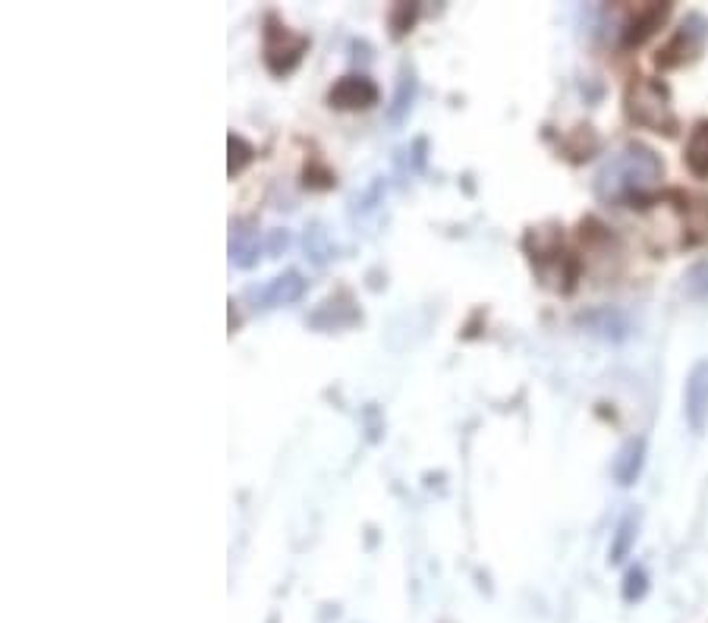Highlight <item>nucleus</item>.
Instances as JSON below:
<instances>
[{
    "mask_svg": "<svg viewBox=\"0 0 708 623\" xmlns=\"http://www.w3.org/2000/svg\"><path fill=\"white\" fill-rule=\"evenodd\" d=\"M227 148H230V164H227V170H230V177H236V174H240V170L255 158V148H252L240 133H233V130H230V136H227Z\"/></svg>",
    "mask_w": 708,
    "mask_h": 623,
    "instance_id": "12",
    "label": "nucleus"
},
{
    "mask_svg": "<svg viewBox=\"0 0 708 623\" xmlns=\"http://www.w3.org/2000/svg\"><path fill=\"white\" fill-rule=\"evenodd\" d=\"M664 16H668V4H649V7H642L633 19H630V26L624 32V45L633 48V45H642L661 23H664Z\"/></svg>",
    "mask_w": 708,
    "mask_h": 623,
    "instance_id": "9",
    "label": "nucleus"
},
{
    "mask_svg": "<svg viewBox=\"0 0 708 623\" xmlns=\"http://www.w3.org/2000/svg\"><path fill=\"white\" fill-rule=\"evenodd\" d=\"M642 454H646V441L642 438H633L627 441L624 447H620V454L614 457V479L620 485H633L636 476H639V469H642Z\"/></svg>",
    "mask_w": 708,
    "mask_h": 623,
    "instance_id": "10",
    "label": "nucleus"
},
{
    "mask_svg": "<svg viewBox=\"0 0 708 623\" xmlns=\"http://www.w3.org/2000/svg\"><path fill=\"white\" fill-rule=\"evenodd\" d=\"M646 595V573L642 570H630L627 573V586H624V598L627 601H636Z\"/></svg>",
    "mask_w": 708,
    "mask_h": 623,
    "instance_id": "17",
    "label": "nucleus"
},
{
    "mask_svg": "<svg viewBox=\"0 0 708 623\" xmlns=\"http://www.w3.org/2000/svg\"><path fill=\"white\" fill-rule=\"evenodd\" d=\"M309 48V38L299 35L293 29H287L277 16H268V29H265V67L274 76H287L299 60H303Z\"/></svg>",
    "mask_w": 708,
    "mask_h": 623,
    "instance_id": "3",
    "label": "nucleus"
},
{
    "mask_svg": "<svg viewBox=\"0 0 708 623\" xmlns=\"http://www.w3.org/2000/svg\"><path fill=\"white\" fill-rule=\"evenodd\" d=\"M378 98V85L362 73L340 76L328 92V104L337 107V111H366V107L378 104Z\"/></svg>",
    "mask_w": 708,
    "mask_h": 623,
    "instance_id": "5",
    "label": "nucleus"
},
{
    "mask_svg": "<svg viewBox=\"0 0 708 623\" xmlns=\"http://www.w3.org/2000/svg\"><path fill=\"white\" fill-rule=\"evenodd\" d=\"M413 19H416V4H397V7L391 10V32H394V38H400V35L410 32Z\"/></svg>",
    "mask_w": 708,
    "mask_h": 623,
    "instance_id": "16",
    "label": "nucleus"
},
{
    "mask_svg": "<svg viewBox=\"0 0 708 623\" xmlns=\"http://www.w3.org/2000/svg\"><path fill=\"white\" fill-rule=\"evenodd\" d=\"M413 92H416V79H413V73H406V70H403L400 85H397V95H394V107H391V120H394V123H400L403 114L410 111Z\"/></svg>",
    "mask_w": 708,
    "mask_h": 623,
    "instance_id": "13",
    "label": "nucleus"
},
{
    "mask_svg": "<svg viewBox=\"0 0 708 623\" xmlns=\"http://www.w3.org/2000/svg\"><path fill=\"white\" fill-rule=\"evenodd\" d=\"M633 539H636V517H627L624 523L617 526V539H614V545H611V561H614V564L624 561L627 551H630V545H633Z\"/></svg>",
    "mask_w": 708,
    "mask_h": 623,
    "instance_id": "14",
    "label": "nucleus"
},
{
    "mask_svg": "<svg viewBox=\"0 0 708 623\" xmlns=\"http://www.w3.org/2000/svg\"><path fill=\"white\" fill-rule=\"evenodd\" d=\"M686 293L708 303V262H699L690 268V274H686Z\"/></svg>",
    "mask_w": 708,
    "mask_h": 623,
    "instance_id": "15",
    "label": "nucleus"
},
{
    "mask_svg": "<svg viewBox=\"0 0 708 623\" xmlns=\"http://www.w3.org/2000/svg\"><path fill=\"white\" fill-rule=\"evenodd\" d=\"M259 259V230L249 221L230 224V262L236 268H252Z\"/></svg>",
    "mask_w": 708,
    "mask_h": 623,
    "instance_id": "7",
    "label": "nucleus"
},
{
    "mask_svg": "<svg viewBox=\"0 0 708 623\" xmlns=\"http://www.w3.org/2000/svg\"><path fill=\"white\" fill-rule=\"evenodd\" d=\"M686 422L693 425V432H705V422H708V359L696 362L690 378H686Z\"/></svg>",
    "mask_w": 708,
    "mask_h": 623,
    "instance_id": "6",
    "label": "nucleus"
},
{
    "mask_svg": "<svg viewBox=\"0 0 708 623\" xmlns=\"http://www.w3.org/2000/svg\"><path fill=\"white\" fill-rule=\"evenodd\" d=\"M686 167H690L696 177H708V120L696 123L690 145H686Z\"/></svg>",
    "mask_w": 708,
    "mask_h": 623,
    "instance_id": "11",
    "label": "nucleus"
},
{
    "mask_svg": "<svg viewBox=\"0 0 708 623\" xmlns=\"http://www.w3.org/2000/svg\"><path fill=\"white\" fill-rule=\"evenodd\" d=\"M281 246H287V230H277L274 236H271V255H277V249H281Z\"/></svg>",
    "mask_w": 708,
    "mask_h": 623,
    "instance_id": "19",
    "label": "nucleus"
},
{
    "mask_svg": "<svg viewBox=\"0 0 708 623\" xmlns=\"http://www.w3.org/2000/svg\"><path fill=\"white\" fill-rule=\"evenodd\" d=\"M664 167L646 145H627L595 177V196L608 205H636L661 180Z\"/></svg>",
    "mask_w": 708,
    "mask_h": 623,
    "instance_id": "1",
    "label": "nucleus"
},
{
    "mask_svg": "<svg viewBox=\"0 0 708 623\" xmlns=\"http://www.w3.org/2000/svg\"><path fill=\"white\" fill-rule=\"evenodd\" d=\"M705 35H708V23H705V19H702L699 13L686 16L683 26L677 29V35L658 51L655 63H658L661 70H671V67H680L683 60H693V57L702 51V45H705Z\"/></svg>",
    "mask_w": 708,
    "mask_h": 623,
    "instance_id": "4",
    "label": "nucleus"
},
{
    "mask_svg": "<svg viewBox=\"0 0 708 623\" xmlns=\"http://www.w3.org/2000/svg\"><path fill=\"white\" fill-rule=\"evenodd\" d=\"M306 290V281L299 277L296 271H287L281 277H274V281L259 290V299H262V309H274V306H290L296 303L299 296Z\"/></svg>",
    "mask_w": 708,
    "mask_h": 623,
    "instance_id": "8",
    "label": "nucleus"
},
{
    "mask_svg": "<svg viewBox=\"0 0 708 623\" xmlns=\"http://www.w3.org/2000/svg\"><path fill=\"white\" fill-rule=\"evenodd\" d=\"M306 186L328 189V186H334V174H328V170H318V167H306Z\"/></svg>",
    "mask_w": 708,
    "mask_h": 623,
    "instance_id": "18",
    "label": "nucleus"
},
{
    "mask_svg": "<svg viewBox=\"0 0 708 623\" xmlns=\"http://www.w3.org/2000/svg\"><path fill=\"white\" fill-rule=\"evenodd\" d=\"M627 114L639 126H649L655 133H674L677 117L671 111V95L655 79H639L627 89Z\"/></svg>",
    "mask_w": 708,
    "mask_h": 623,
    "instance_id": "2",
    "label": "nucleus"
}]
</instances>
